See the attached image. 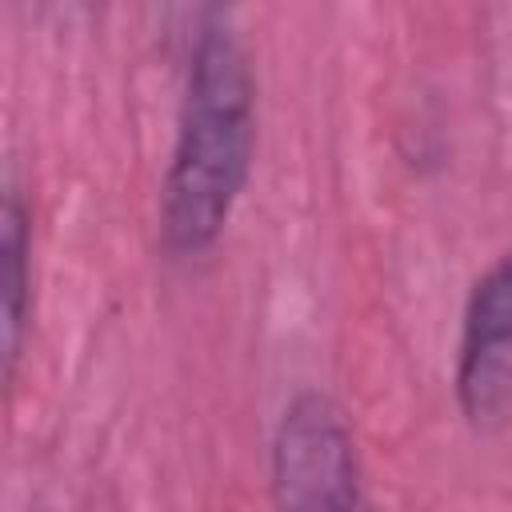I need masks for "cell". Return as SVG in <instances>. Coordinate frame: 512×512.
I'll use <instances>...</instances> for the list:
<instances>
[{
	"label": "cell",
	"mask_w": 512,
	"mask_h": 512,
	"mask_svg": "<svg viewBox=\"0 0 512 512\" xmlns=\"http://www.w3.org/2000/svg\"><path fill=\"white\" fill-rule=\"evenodd\" d=\"M452 388L472 428H512V256L496 260L468 292Z\"/></svg>",
	"instance_id": "3"
},
{
	"label": "cell",
	"mask_w": 512,
	"mask_h": 512,
	"mask_svg": "<svg viewBox=\"0 0 512 512\" xmlns=\"http://www.w3.org/2000/svg\"><path fill=\"white\" fill-rule=\"evenodd\" d=\"M0 296H4V320H0L4 376L12 380L32 312V228H28L24 196L12 176L4 184V208H0Z\"/></svg>",
	"instance_id": "4"
},
{
	"label": "cell",
	"mask_w": 512,
	"mask_h": 512,
	"mask_svg": "<svg viewBox=\"0 0 512 512\" xmlns=\"http://www.w3.org/2000/svg\"><path fill=\"white\" fill-rule=\"evenodd\" d=\"M272 512H368L360 452L344 408L320 392H296L268 448Z\"/></svg>",
	"instance_id": "2"
},
{
	"label": "cell",
	"mask_w": 512,
	"mask_h": 512,
	"mask_svg": "<svg viewBox=\"0 0 512 512\" xmlns=\"http://www.w3.org/2000/svg\"><path fill=\"white\" fill-rule=\"evenodd\" d=\"M256 156V76L244 36L224 8L196 20L160 180V244L168 256H204L228 228Z\"/></svg>",
	"instance_id": "1"
}]
</instances>
